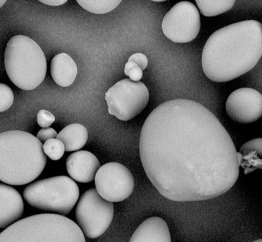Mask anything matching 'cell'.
<instances>
[{
    "instance_id": "obj_22",
    "label": "cell",
    "mask_w": 262,
    "mask_h": 242,
    "mask_svg": "<svg viewBox=\"0 0 262 242\" xmlns=\"http://www.w3.org/2000/svg\"><path fill=\"white\" fill-rule=\"evenodd\" d=\"M124 73L134 82H138L143 78V71L135 63L127 62L125 65Z\"/></svg>"
},
{
    "instance_id": "obj_24",
    "label": "cell",
    "mask_w": 262,
    "mask_h": 242,
    "mask_svg": "<svg viewBox=\"0 0 262 242\" xmlns=\"http://www.w3.org/2000/svg\"><path fill=\"white\" fill-rule=\"evenodd\" d=\"M57 137V132L55 130L52 129V128H45L42 129L38 132L37 134L36 138L39 139V141L42 142V143H46V141L50 139H55Z\"/></svg>"
},
{
    "instance_id": "obj_14",
    "label": "cell",
    "mask_w": 262,
    "mask_h": 242,
    "mask_svg": "<svg viewBox=\"0 0 262 242\" xmlns=\"http://www.w3.org/2000/svg\"><path fill=\"white\" fill-rule=\"evenodd\" d=\"M129 242H171L170 230L165 220L153 216L139 226Z\"/></svg>"
},
{
    "instance_id": "obj_12",
    "label": "cell",
    "mask_w": 262,
    "mask_h": 242,
    "mask_svg": "<svg viewBox=\"0 0 262 242\" xmlns=\"http://www.w3.org/2000/svg\"><path fill=\"white\" fill-rule=\"evenodd\" d=\"M66 167L72 179L80 183H89L96 177L100 163L90 151H78L69 156Z\"/></svg>"
},
{
    "instance_id": "obj_20",
    "label": "cell",
    "mask_w": 262,
    "mask_h": 242,
    "mask_svg": "<svg viewBox=\"0 0 262 242\" xmlns=\"http://www.w3.org/2000/svg\"><path fill=\"white\" fill-rule=\"evenodd\" d=\"M43 149L44 153L53 160L61 159L66 151L64 144L56 138L46 141L43 145Z\"/></svg>"
},
{
    "instance_id": "obj_13",
    "label": "cell",
    "mask_w": 262,
    "mask_h": 242,
    "mask_svg": "<svg viewBox=\"0 0 262 242\" xmlns=\"http://www.w3.org/2000/svg\"><path fill=\"white\" fill-rule=\"evenodd\" d=\"M24 212L21 195L15 188L0 184V228L17 222Z\"/></svg>"
},
{
    "instance_id": "obj_15",
    "label": "cell",
    "mask_w": 262,
    "mask_h": 242,
    "mask_svg": "<svg viewBox=\"0 0 262 242\" xmlns=\"http://www.w3.org/2000/svg\"><path fill=\"white\" fill-rule=\"evenodd\" d=\"M50 71L55 83L60 87H68L75 82L78 67L70 55L61 53L53 58Z\"/></svg>"
},
{
    "instance_id": "obj_19",
    "label": "cell",
    "mask_w": 262,
    "mask_h": 242,
    "mask_svg": "<svg viewBox=\"0 0 262 242\" xmlns=\"http://www.w3.org/2000/svg\"><path fill=\"white\" fill-rule=\"evenodd\" d=\"M122 0H77V3L85 10L95 14H105L117 8Z\"/></svg>"
},
{
    "instance_id": "obj_17",
    "label": "cell",
    "mask_w": 262,
    "mask_h": 242,
    "mask_svg": "<svg viewBox=\"0 0 262 242\" xmlns=\"http://www.w3.org/2000/svg\"><path fill=\"white\" fill-rule=\"evenodd\" d=\"M239 153L243 155V162L241 166L245 168L246 171H252L254 169H261L262 139H252L240 149Z\"/></svg>"
},
{
    "instance_id": "obj_11",
    "label": "cell",
    "mask_w": 262,
    "mask_h": 242,
    "mask_svg": "<svg viewBox=\"0 0 262 242\" xmlns=\"http://www.w3.org/2000/svg\"><path fill=\"white\" fill-rule=\"evenodd\" d=\"M226 109L229 117L236 123H254L262 116L261 93L250 88L236 90L227 98Z\"/></svg>"
},
{
    "instance_id": "obj_9",
    "label": "cell",
    "mask_w": 262,
    "mask_h": 242,
    "mask_svg": "<svg viewBox=\"0 0 262 242\" xmlns=\"http://www.w3.org/2000/svg\"><path fill=\"white\" fill-rule=\"evenodd\" d=\"M162 32L173 43H188L198 36L201 17L198 9L190 2H180L164 16Z\"/></svg>"
},
{
    "instance_id": "obj_26",
    "label": "cell",
    "mask_w": 262,
    "mask_h": 242,
    "mask_svg": "<svg viewBox=\"0 0 262 242\" xmlns=\"http://www.w3.org/2000/svg\"><path fill=\"white\" fill-rule=\"evenodd\" d=\"M39 2L51 6H59L67 3V0H39Z\"/></svg>"
},
{
    "instance_id": "obj_25",
    "label": "cell",
    "mask_w": 262,
    "mask_h": 242,
    "mask_svg": "<svg viewBox=\"0 0 262 242\" xmlns=\"http://www.w3.org/2000/svg\"><path fill=\"white\" fill-rule=\"evenodd\" d=\"M128 62L135 63L140 68L144 71L148 66V59L146 55L141 53H136L129 57Z\"/></svg>"
},
{
    "instance_id": "obj_5",
    "label": "cell",
    "mask_w": 262,
    "mask_h": 242,
    "mask_svg": "<svg viewBox=\"0 0 262 242\" xmlns=\"http://www.w3.org/2000/svg\"><path fill=\"white\" fill-rule=\"evenodd\" d=\"M5 67L14 85L23 90H32L42 83L47 62L40 46L29 37H12L5 51Z\"/></svg>"
},
{
    "instance_id": "obj_23",
    "label": "cell",
    "mask_w": 262,
    "mask_h": 242,
    "mask_svg": "<svg viewBox=\"0 0 262 242\" xmlns=\"http://www.w3.org/2000/svg\"><path fill=\"white\" fill-rule=\"evenodd\" d=\"M55 121V116L50 111L41 109L37 115V122L39 127L41 128H49Z\"/></svg>"
},
{
    "instance_id": "obj_10",
    "label": "cell",
    "mask_w": 262,
    "mask_h": 242,
    "mask_svg": "<svg viewBox=\"0 0 262 242\" xmlns=\"http://www.w3.org/2000/svg\"><path fill=\"white\" fill-rule=\"evenodd\" d=\"M97 192L106 201L120 202L133 192L135 181L129 170L119 163H108L100 167L95 177Z\"/></svg>"
},
{
    "instance_id": "obj_18",
    "label": "cell",
    "mask_w": 262,
    "mask_h": 242,
    "mask_svg": "<svg viewBox=\"0 0 262 242\" xmlns=\"http://www.w3.org/2000/svg\"><path fill=\"white\" fill-rule=\"evenodd\" d=\"M235 2V0H196V4L202 15L214 17L230 10Z\"/></svg>"
},
{
    "instance_id": "obj_16",
    "label": "cell",
    "mask_w": 262,
    "mask_h": 242,
    "mask_svg": "<svg viewBox=\"0 0 262 242\" xmlns=\"http://www.w3.org/2000/svg\"><path fill=\"white\" fill-rule=\"evenodd\" d=\"M57 139L64 144L66 151H78L87 143L88 132L84 126L75 123L64 128L57 134Z\"/></svg>"
},
{
    "instance_id": "obj_2",
    "label": "cell",
    "mask_w": 262,
    "mask_h": 242,
    "mask_svg": "<svg viewBox=\"0 0 262 242\" xmlns=\"http://www.w3.org/2000/svg\"><path fill=\"white\" fill-rule=\"evenodd\" d=\"M261 55V23L244 21L211 35L204 46L202 67L211 80L229 82L254 69Z\"/></svg>"
},
{
    "instance_id": "obj_4",
    "label": "cell",
    "mask_w": 262,
    "mask_h": 242,
    "mask_svg": "<svg viewBox=\"0 0 262 242\" xmlns=\"http://www.w3.org/2000/svg\"><path fill=\"white\" fill-rule=\"evenodd\" d=\"M0 242H86L73 220L57 214L29 216L0 233Z\"/></svg>"
},
{
    "instance_id": "obj_27",
    "label": "cell",
    "mask_w": 262,
    "mask_h": 242,
    "mask_svg": "<svg viewBox=\"0 0 262 242\" xmlns=\"http://www.w3.org/2000/svg\"><path fill=\"white\" fill-rule=\"evenodd\" d=\"M7 2L6 0H0V8Z\"/></svg>"
},
{
    "instance_id": "obj_7",
    "label": "cell",
    "mask_w": 262,
    "mask_h": 242,
    "mask_svg": "<svg viewBox=\"0 0 262 242\" xmlns=\"http://www.w3.org/2000/svg\"><path fill=\"white\" fill-rule=\"evenodd\" d=\"M105 99L111 115L127 121L144 110L149 102V92L142 82H134L126 78L108 89Z\"/></svg>"
},
{
    "instance_id": "obj_1",
    "label": "cell",
    "mask_w": 262,
    "mask_h": 242,
    "mask_svg": "<svg viewBox=\"0 0 262 242\" xmlns=\"http://www.w3.org/2000/svg\"><path fill=\"white\" fill-rule=\"evenodd\" d=\"M140 153L150 183L173 201L215 198L239 175L230 135L214 114L192 100H170L149 114L141 131Z\"/></svg>"
},
{
    "instance_id": "obj_21",
    "label": "cell",
    "mask_w": 262,
    "mask_h": 242,
    "mask_svg": "<svg viewBox=\"0 0 262 242\" xmlns=\"http://www.w3.org/2000/svg\"><path fill=\"white\" fill-rule=\"evenodd\" d=\"M14 94L8 86L0 83V113L8 110L12 106Z\"/></svg>"
},
{
    "instance_id": "obj_3",
    "label": "cell",
    "mask_w": 262,
    "mask_h": 242,
    "mask_svg": "<svg viewBox=\"0 0 262 242\" xmlns=\"http://www.w3.org/2000/svg\"><path fill=\"white\" fill-rule=\"evenodd\" d=\"M47 157L43 144L36 137L21 130L0 133V180L21 186L38 178Z\"/></svg>"
},
{
    "instance_id": "obj_28",
    "label": "cell",
    "mask_w": 262,
    "mask_h": 242,
    "mask_svg": "<svg viewBox=\"0 0 262 242\" xmlns=\"http://www.w3.org/2000/svg\"><path fill=\"white\" fill-rule=\"evenodd\" d=\"M253 242H262V239H257V240H255Z\"/></svg>"
},
{
    "instance_id": "obj_8",
    "label": "cell",
    "mask_w": 262,
    "mask_h": 242,
    "mask_svg": "<svg viewBox=\"0 0 262 242\" xmlns=\"http://www.w3.org/2000/svg\"><path fill=\"white\" fill-rule=\"evenodd\" d=\"M112 202L102 198L95 188L85 191L76 209L78 227L91 239L101 236L110 228L114 216Z\"/></svg>"
},
{
    "instance_id": "obj_6",
    "label": "cell",
    "mask_w": 262,
    "mask_h": 242,
    "mask_svg": "<svg viewBox=\"0 0 262 242\" xmlns=\"http://www.w3.org/2000/svg\"><path fill=\"white\" fill-rule=\"evenodd\" d=\"M80 195L77 184L66 176H54L31 184L23 196L28 204L43 211L67 215L75 207Z\"/></svg>"
}]
</instances>
